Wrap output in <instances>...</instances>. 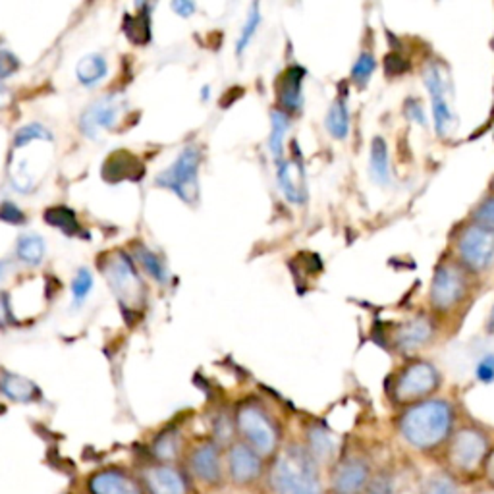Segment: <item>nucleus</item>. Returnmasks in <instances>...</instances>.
Returning a JSON list of instances; mask_svg holds the SVG:
<instances>
[{"label": "nucleus", "instance_id": "f257e3e1", "mask_svg": "<svg viewBox=\"0 0 494 494\" xmlns=\"http://www.w3.org/2000/svg\"><path fill=\"white\" fill-rule=\"evenodd\" d=\"M267 487L270 494H326L321 465L300 444L275 456L267 472Z\"/></svg>", "mask_w": 494, "mask_h": 494}, {"label": "nucleus", "instance_id": "7ed1b4c3", "mask_svg": "<svg viewBox=\"0 0 494 494\" xmlns=\"http://www.w3.org/2000/svg\"><path fill=\"white\" fill-rule=\"evenodd\" d=\"M236 431L242 434V442H245L265 460L278 452V427L263 408L255 404H243L236 414Z\"/></svg>", "mask_w": 494, "mask_h": 494}, {"label": "nucleus", "instance_id": "c9c22d12", "mask_svg": "<svg viewBox=\"0 0 494 494\" xmlns=\"http://www.w3.org/2000/svg\"><path fill=\"white\" fill-rule=\"evenodd\" d=\"M421 494H462L457 489L456 481L449 475H434L429 479L427 485H423Z\"/></svg>", "mask_w": 494, "mask_h": 494}, {"label": "nucleus", "instance_id": "72a5a7b5", "mask_svg": "<svg viewBox=\"0 0 494 494\" xmlns=\"http://www.w3.org/2000/svg\"><path fill=\"white\" fill-rule=\"evenodd\" d=\"M278 182L282 185V192H284V195L290 199L292 203H301V190L296 184V180L292 178V164L290 162L280 164Z\"/></svg>", "mask_w": 494, "mask_h": 494}, {"label": "nucleus", "instance_id": "20e7f679", "mask_svg": "<svg viewBox=\"0 0 494 494\" xmlns=\"http://www.w3.org/2000/svg\"><path fill=\"white\" fill-rule=\"evenodd\" d=\"M490 454L489 437L475 427H464L454 432L449 446V462L457 473L473 475L483 469Z\"/></svg>", "mask_w": 494, "mask_h": 494}, {"label": "nucleus", "instance_id": "49530a36", "mask_svg": "<svg viewBox=\"0 0 494 494\" xmlns=\"http://www.w3.org/2000/svg\"><path fill=\"white\" fill-rule=\"evenodd\" d=\"M475 494H494V489L490 487V489H487V490H479V492H475Z\"/></svg>", "mask_w": 494, "mask_h": 494}, {"label": "nucleus", "instance_id": "2f4dec72", "mask_svg": "<svg viewBox=\"0 0 494 494\" xmlns=\"http://www.w3.org/2000/svg\"><path fill=\"white\" fill-rule=\"evenodd\" d=\"M35 139L53 141V134L45 126H41V124H28V126L20 128L18 132H16V136H14V147L20 149L23 145L31 144V141H35Z\"/></svg>", "mask_w": 494, "mask_h": 494}, {"label": "nucleus", "instance_id": "cd10ccee", "mask_svg": "<svg viewBox=\"0 0 494 494\" xmlns=\"http://www.w3.org/2000/svg\"><path fill=\"white\" fill-rule=\"evenodd\" d=\"M371 172L373 178L379 184H386L391 180V172H388V149L383 137H376L371 145Z\"/></svg>", "mask_w": 494, "mask_h": 494}, {"label": "nucleus", "instance_id": "f03ea898", "mask_svg": "<svg viewBox=\"0 0 494 494\" xmlns=\"http://www.w3.org/2000/svg\"><path fill=\"white\" fill-rule=\"evenodd\" d=\"M454 409L444 399H423L411 406L399 419V432L416 450H437L450 439Z\"/></svg>", "mask_w": 494, "mask_h": 494}, {"label": "nucleus", "instance_id": "473e14b6", "mask_svg": "<svg viewBox=\"0 0 494 494\" xmlns=\"http://www.w3.org/2000/svg\"><path fill=\"white\" fill-rule=\"evenodd\" d=\"M136 253H137V261L141 263V267H144L152 278L159 280V282L167 280V270H164V265L161 263V259L155 253L145 250L144 245L137 247Z\"/></svg>", "mask_w": 494, "mask_h": 494}, {"label": "nucleus", "instance_id": "dca6fc26", "mask_svg": "<svg viewBox=\"0 0 494 494\" xmlns=\"http://www.w3.org/2000/svg\"><path fill=\"white\" fill-rule=\"evenodd\" d=\"M423 485L408 472H381L373 473L363 494H421Z\"/></svg>", "mask_w": 494, "mask_h": 494}, {"label": "nucleus", "instance_id": "79ce46f5", "mask_svg": "<svg viewBox=\"0 0 494 494\" xmlns=\"http://www.w3.org/2000/svg\"><path fill=\"white\" fill-rule=\"evenodd\" d=\"M477 376H479V381H483V383H492L494 381V358L492 356L485 358L483 361L479 363Z\"/></svg>", "mask_w": 494, "mask_h": 494}, {"label": "nucleus", "instance_id": "c756f323", "mask_svg": "<svg viewBox=\"0 0 494 494\" xmlns=\"http://www.w3.org/2000/svg\"><path fill=\"white\" fill-rule=\"evenodd\" d=\"M91 288H93V275L89 273V268L81 267L72 282V308L74 309L79 308V305L87 300Z\"/></svg>", "mask_w": 494, "mask_h": 494}, {"label": "nucleus", "instance_id": "4be33fe9", "mask_svg": "<svg viewBox=\"0 0 494 494\" xmlns=\"http://www.w3.org/2000/svg\"><path fill=\"white\" fill-rule=\"evenodd\" d=\"M303 68L292 66L288 72L282 78V87H280V103L282 107L288 111H300L301 103V81H303Z\"/></svg>", "mask_w": 494, "mask_h": 494}, {"label": "nucleus", "instance_id": "9d476101", "mask_svg": "<svg viewBox=\"0 0 494 494\" xmlns=\"http://www.w3.org/2000/svg\"><path fill=\"white\" fill-rule=\"evenodd\" d=\"M462 261L473 270H485L494 263V230L472 226L462 232L457 240Z\"/></svg>", "mask_w": 494, "mask_h": 494}, {"label": "nucleus", "instance_id": "aec40b11", "mask_svg": "<svg viewBox=\"0 0 494 494\" xmlns=\"http://www.w3.org/2000/svg\"><path fill=\"white\" fill-rule=\"evenodd\" d=\"M0 391H3L10 399L21 404L33 402L35 398L41 396L37 384L26 379V376L8 373V371L0 373Z\"/></svg>", "mask_w": 494, "mask_h": 494}, {"label": "nucleus", "instance_id": "6ab92c4d", "mask_svg": "<svg viewBox=\"0 0 494 494\" xmlns=\"http://www.w3.org/2000/svg\"><path fill=\"white\" fill-rule=\"evenodd\" d=\"M103 170L104 180H109L112 184L120 180H139L141 176H144L141 162L129 155V152H114V155L104 162Z\"/></svg>", "mask_w": 494, "mask_h": 494}, {"label": "nucleus", "instance_id": "a18cd8bd", "mask_svg": "<svg viewBox=\"0 0 494 494\" xmlns=\"http://www.w3.org/2000/svg\"><path fill=\"white\" fill-rule=\"evenodd\" d=\"M6 261H0V278H3L4 276V270H6Z\"/></svg>", "mask_w": 494, "mask_h": 494}, {"label": "nucleus", "instance_id": "4c0bfd02", "mask_svg": "<svg viewBox=\"0 0 494 494\" xmlns=\"http://www.w3.org/2000/svg\"><path fill=\"white\" fill-rule=\"evenodd\" d=\"M475 220L479 226L494 230V197L479 205V209L475 210Z\"/></svg>", "mask_w": 494, "mask_h": 494}, {"label": "nucleus", "instance_id": "c85d7f7f", "mask_svg": "<svg viewBox=\"0 0 494 494\" xmlns=\"http://www.w3.org/2000/svg\"><path fill=\"white\" fill-rule=\"evenodd\" d=\"M288 132V116L284 112H273V126H270V141L268 147L273 157L280 161L282 147H284V136Z\"/></svg>", "mask_w": 494, "mask_h": 494}, {"label": "nucleus", "instance_id": "9b49d317", "mask_svg": "<svg viewBox=\"0 0 494 494\" xmlns=\"http://www.w3.org/2000/svg\"><path fill=\"white\" fill-rule=\"evenodd\" d=\"M122 97L107 95L95 101L91 107L81 114L79 128L89 139H97L101 129H112L119 122V116L122 112Z\"/></svg>", "mask_w": 494, "mask_h": 494}, {"label": "nucleus", "instance_id": "7c9ffc66", "mask_svg": "<svg viewBox=\"0 0 494 494\" xmlns=\"http://www.w3.org/2000/svg\"><path fill=\"white\" fill-rule=\"evenodd\" d=\"M124 29L128 33V37L134 43H147L151 33H149V16L147 14H137V16H128Z\"/></svg>", "mask_w": 494, "mask_h": 494}, {"label": "nucleus", "instance_id": "a19ab883", "mask_svg": "<svg viewBox=\"0 0 494 494\" xmlns=\"http://www.w3.org/2000/svg\"><path fill=\"white\" fill-rule=\"evenodd\" d=\"M384 68H386V74L388 76H399V74H404L409 70V64L404 61L402 56H398V54H388L384 58Z\"/></svg>", "mask_w": 494, "mask_h": 494}, {"label": "nucleus", "instance_id": "f3484780", "mask_svg": "<svg viewBox=\"0 0 494 494\" xmlns=\"http://www.w3.org/2000/svg\"><path fill=\"white\" fill-rule=\"evenodd\" d=\"M425 84L431 93L432 99V114H434V124H437V132L444 134L446 128L454 120V114L450 111L449 99H446V84L440 74V70L431 64L425 72Z\"/></svg>", "mask_w": 494, "mask_h": 494}, {"label": "nucleus", "instance_id": "e433bc0d", "mask_svg": "<svg viewBox=\"0 0 494 494\" xmlns=\"http://www.w3.org/2000/svg\"><path fill=\"white\" fill-rule=\"evenodd\" d=\"M259 20H261V16H259V6L253 4L251 6V12H250V16H247V21H245V26L242 29V35H240V39H238V46H236V53H243L245 51V46L250 45V41L253 39V35H255V29L259 26Z\"/></svg>", "mask_w": 494, "mask_h": 494}, {"label": "nucleus", "instance_id": "1a4fd4ad", "mask_svg": "<svg viewBox=\"0 0 494 494\" xmlns=\"http://www.w3.org/2000/svg\"><path fill=\"white\" fill-rule=\"evenodd\" d=\"M265 457L251 450L245 442H232L226 454V473L236 487H250L265 475Z\"/></svg>", "mask_w": 494, "mask_h": 494}, {"label": "nucleus", "instance_id": "ddd939ff", "mask_svg": "<svg viewBox=\"0 0 494 494\" xmlns=\"http://www.w3.org/2000/svg\"><path fill=\"white\" fill-rule=\"evenodd\" d=\"M141 485L149 494H190L187 477L172 464H157L147 467Z\"/></svg>", "mask_w": 494, "mask_h": 494}, {"label": "nucleus", "instance_id": "0eeeda50", "mask_svg": "<svg viewBox=\"0 0 494 494\" xmlns=\"http://www.w3.org/2000/svg\"><path fill=\"white\" fill-rule=\"evenodd\" d=\"M440 376L429 363H414L394 384V399L399 404H419L439 388Z\"/></svg>", "mask_w": 494, "mask_h": 494}, {"label": "nucleus", "instance_id": "4468645a", "mask_svg": "<svg viewBox=\"0 0 494 494\" xmlns=\"http://www.w3.org/2000/svg\"><path fill=\"white\" fill-rule=\"evenodd\" d=\"M190 472L202 483L215 487L222 481L225 469H222L220 446L217 442H203L193 449L190 456Z\"/></svg>", "mask_w": 494, "mask_h": 494}, {"label": "nucleus", "instance_id": "393cba45", "mask_svg": "<svg viewBox=\"0 0 494 494\" xmlns=\"http://www.w3.org/2000/svg\"><path fill=\"white\" fill-rule=\"evenodd\" d=\"M16 253L23 263L39 265L45 257V242L37 234H23L18 240Z\"/></svg>", "mask_w": 494, "mask_h": 494}, {"label": "nucleus", "instance_id": "5701e85b", "mask_svg": "<svg viewBox=\"0 0 494 494\" xmlns=\"http://www.w3.org/2000/svg\"><path fill=\"white\" fill-rule=\"evenodd\" d=\"M109 64L104 61V56L101 54H87L86 58H81L78 68H76V76L78 79L84 84L86 87L97 86L103 78L107 76Z\"/></svg>", "mask_w": 494, "mask_h": 494}, {"label": "nucleus", "instance_id": "2eb2a0df", "mask_svg": "<svg viewBox=\"0 0 494 494\" xmlns=\"http://www.w3.org/2000/svg\"><path fill=\"white\" fill-rule=\"evenodd\" d=\"M91 494H145L144 485L120 469H103L89 477Z\"/></svg>", "mask_w": 494, "mask_h": 494}, {"label": "nucleus", "instance_id": "6e6552de", "mask_svg": "<svg viewBox=\"0 0 494 494\" xmlns=\"http://www.w3.org/2000/svg\"><path fill=\"white\" fill-rule=\"evenodd\" d=\"M371 477L373 467L366 456L338 457L331 469V489L334 494H363Z\"/></svg>", "mask_w": 494, "mask_h": 494}, {"label": "nucleus", "instance_id": "f8f14e48", "mask_svg": "<svg viewBox=\"0 0 494 494\" xmlns=\"http://www.w3.org/2000/svg\"><path fill=\"white\" fill-rule=\"evenodd\" d=\"M465 293V280L454 267H440L434 275L431 288V301L439 311H449L460 303Z\"/></svg>", "mask_w": 494, "mask_h": 494}, {"label": "nucleus", "instance_id": "423d86ee", "mask_svg": "<svg viewBox=\"0 0 494 494\" xmlns=\"http://www.w3.org/2000/svg\"><path fill=\"white\" fill-rule=\"evenodd\" d=\"M107 275V282L111 284L112 292L119 298L122 311H136L144 303V284L136 273V267L126 253L119 251L104 268Z\"/></svg>", "mask_w": 494, "mask_h": 494}, {"label": "nucleus", "instance_id": "c03bdc74", "mask_svg": "<svg viewBox=\"0 0 494 494\" xmlns=\"http://www.w3.org/2000/svg\"><path fill=\"white\" fill-rule=\"evenodd\" d=\"M485 475L489 477V483H490V487L494 489V452L492 454H489V457H487V464H485Z\"/></svg>", "mask_w": 494, "mask_h": 494}, {"label": "nucleus", "instance_id": "37998d69", "mask_svg": "<svg viewBox=\"0 0 494 494\" xmlns=\"http://www.w3.org/2000/svg\"><path fill=\"white\" fill-rule=\"evenodd\" d=\"M172 8H174L176 12H178L180 16H184V18H185V16H190L192 12H195V4H193V3H184V0H180V3H174Z\"/></svg>", "mask_w": 494, "mask_h": 494}, {"label": "nucleus", "instance_id": "f704fd0d", "mask_svg": "<svg viewBox=\"0 0 494 494\" xmlns=\"http://www.w3.org/2000/svg\"><path fill=\"white\" fill-rule=\"evenodd\" d=\"M375 56L371 53H363L359 58H358V62L354 66V70H351V79L356 81L358 86H366L371 74L375 72Z\"/></svg>", "mask_w": 494, "mask_h": 494}, {"label": "nucleus", "instance_id": "58836bf2", "mask_svg": "<svg viewBox=\"0 0 494 494\" xmlns=\"http://www.w3.org/2000/svg\"><path fill=\"white\" fill-rule=\"evenodd\" d=\"M0 220L10 222V225H23V222H26V217H23V213L14 203L4 202L0 205Z\"/></svg>", "mask_w": 494, "mask_h": 494}, {"label": "nucleus", "instance_id": "39448f33", "mask_svg": "<svg viewBox=\"0 0 494 494\" xmlns=\"http://www.w3.org/2000/svg\"><path fill=\"white\" fill-rule=\"evenodd\" d=\"M199 162H202V151L193 145L185 147L178 155V159L174 161L172 167L157 176V185L164 187V190H172L185 203L197 202Z\"/></svg>", "mask_w": 494, "mask_h": 494}, {"label": "nucleus", "instance_id": "a878e982", "mask_svg": "<svg viewBox=\"0 0 494 494\" xmlns=\"http://www.w3.org/2000/svg\"><path fill=\"white\" fill-rule=\"evenodd\" d=\"M152 454H155L161 464H170L180 454V434L174 431H164L159 434L155 444H152Z\"/></svg>", "mask_w": 494, "mask_h": 494}, {"label": "nucleus", "instance_id": "ea45409f", "mask_svg": "<svg viewBox=\"0 0 494 494\" xmlns=\"http://www.w3.org/2000/svg\"><path fill=\"white\" fill-rule=\"evenodd\" d=\"M18 58L12 54L6 49H0V79L8 78L10 74H14L18 70Z\"/></svg>", "mask_w": 494, "mask_h": 494}, {"label": "nucleus", "instance_id": "a211bd4d", "mask_svg": "<svg viewBox=\"0 0 494 494\" xmlns=\"http://www.w3.org/2000/svg\"><path fill=\"white\" fill-rule=\"evenodd\" d=\"M305 449H308L313 460L319 465H334V462L338 460L340 442L331 431L315 425L308 432V446Z\"/></svg>", "mask_w": 494, "mask_h": 494}, {"label": "nucleus", "instance_id": "bb28decb", "mask_svg": "<svg viewBox=\"0 0 494 494\" xmlns=\"http://www.w3.org/2000/svg\"><path fill=\"white\" fill-rule=\"evenodd\" d=\"M326 129L328 134L336 139H344L350 132V114L344 101H334L331 104V111L326 114Z\"/></svg>", "mask_w": 494, "mask_h": 494}, {"label": "nucleus", "instance_id": "412c9836", "mask_svg": "<svg viewBox=\"0 0 494 494\" xmlns=\"http://www.w3.org/2000/svg\"><path fill=\"white\" fill-rule=\"evenodd\" d=\"M432 336V326L429 319H423V317H417V319L409 321L398 328V336H396V344L406 350H417L421 346H425Z\"/></svg>", "mask_w": 494, "mask_h": 494}, {"label": "nucleus", "instance_id": "b1692460", "mask_svg": "<svg viewBox=\"0 0 494 494\" xmlns=\"http://www.w3.org/2000/svg\"><path fill=\"white\" fill-rule=\"evenodd\" d=\"M45 222L61 228L68 236H78L81 234V226L78 222V217L72 209L68 207H51L45 210Z\"/></svg>", "mask_w": 494, "mask_h": 494}]
</instances>
